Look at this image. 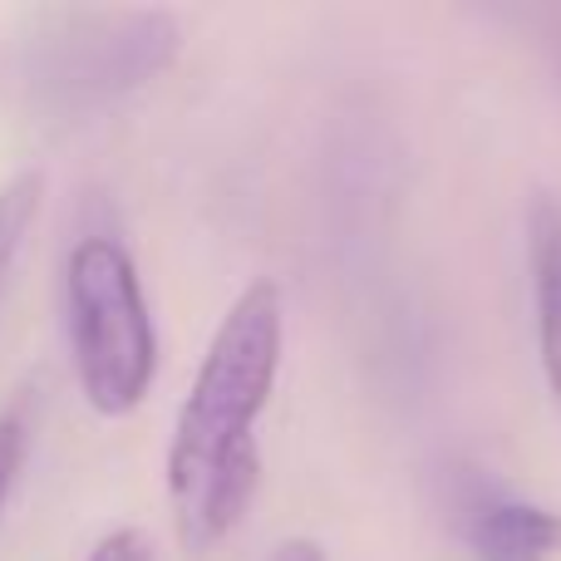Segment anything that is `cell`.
I'll use <instances>...</instances> for the list:
<instances>
[{
	"mask_svg": "<svg viewBox=\"0 0 561 561\" xmlns=\"http://www.w3.org/2000/svg\"><path fill=\"white\" fill-rule=\"evenodd\" d=\"M280 369V286L252 280L222 316L168 448V497L187 552H213L256 493V419Z\"/></svg>",
	"mask_w": 561,
	"mask_h": 561,
	"instance_id": "6da1fadb",
	"label": "cell"
},
{
	"mask_svg": "<svg viewBox=\"0 0 561 561\" xmlns=\"http://www.w3.org/2000/svg\"><path fill=\"white\" fill-rule=\"evenodd\" d=\"M178 20L148 5H30L10 30V84L39 118H79L158 79Z\"/></svg>",
	"mask_w": 561,
	"mask_h": 561,
	"instance_id": "7a4b0ae2",
	"label": "cell"
},
{
	"mask_svg": "<svg viewBox=\"0 0 561 561\" xmlns=\"http://www.w3.org/2000/svg\"><path fill=\"white\" fill-rule=\"evenodd\" d=\"M65 310L84 399L108 419L134 414L153 385L158 335L144 280L114 237H84L69 252Z\"/></svg>",
	"mask_w": 561,
	"mask_h": 561,
	"instance_id": "3957f363",
	"label": "cell"
},
{
	"mask_svg": "<svg viewBox=\"0 0 561 561\" xmlns=\"http://www.w3.org/2000/svg\"><path fill=\"white\" fill-rule=\"evenodd\" d=\"M468 547L478 561H552L561 552V517L537 503L497 497L473 513Z\"/></svg>",
	"mask_w": 561,
	"mask_h": 561,
	"instance_id": "277c9868",
	"label": "cell"
},
{
	"mask_svg": "<svg viewBox=\"0 0 561 561\" xmlns=\"http://www.w3.org/2000/svg\"><path fill=\"white\" fill-rule=\"evenodd\" d=\"M533 290H537V345H542L547 389L561 404V207L537 197L533 207Z\"/></svg>",
	"mask_w": 561,
	"mask_h": 561,
	"instance_id": "5b68a950",
	"label": "cell"
},
{
	"mask_svg": "<svg viewBox=\"0 0 561 561\" xmlns=\"http://www.w3.org/2000/svg\"><path fill=\"white\" fill-rule=\"evenodd\" d=\"M39 197H45V178L39 173H15L0 187V296H5L10 266H15L20 247H25L30 227L39 217Z\"/></svg>",
	"mask_w": 561,
	"mask_h": 561,
	"instance_id": "8992f818",
	"label": "cell"
},
{
	"mask_svg": "<svg viewBox=\"0 0 561 561\" xmlns=\"http://www.w3.org/2000/svg\"><path fill=\"white\" fill-rule=\"evenodd\" d=\"M25 458H30V419L15 404L0 414V513H5L10 493H15V478L25 468Z\"/></svg>",
	"mask_w": 561,
	"mask_h": 561,
	"instance_id": "52a82bcc",
	"label": "cell"
},
{
	"mask_svg": "<svg viewBox=\"0 0 561 561\" xmlns=\"http://www.w3.org/2000/svg\"><path fill=\"white\" fill-rule=\"evenodd\" d=\"M89 561H158V557H153V542H148L144 533L118 527V533H108L104 542L89 552Z\"/></svg>",
	"mask_w": 561,
	"mask_h": 561,
	"instance_id": "ba28073f",
	"label": "cell"
},
{
	"mask_svg": "<svg viewBox=\"0 0 561 561\" xmlns=\"http://www.w3.org/2000/svg\"><path fill=\"white\" fill-rule=\"evenodd\" d=\"M272 561H325V552L310 537H290V542H280L272 552Z\"/></svg>",
	"mask_w": 561,
	"mask_h": 561,
	"instance_id": "9c48e42d",
	"label": "cell"
}]
</instances>
